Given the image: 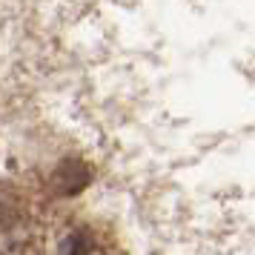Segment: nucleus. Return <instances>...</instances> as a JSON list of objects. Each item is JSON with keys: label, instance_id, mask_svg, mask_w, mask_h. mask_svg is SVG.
<instances>
[{"label": "nucleus", "instance_id": "nucleus-2", "mask_svg": "<svg viewBox=\"0 0 255 255\" xmlns=\"http://www.w3.org/2000/svg\"><path fill=\"white\" fill-rule=\"evenodd\" d=\"M58 186L60 192H81L83 186H86V181H89V172H86V166L83 163H75V161H63V166L58 169Z\"/></svg>", "mask_w": 255, "mask_h": 255}, {"label": "nucleus", "instance_id": "nucleus-3", "mask_svg": "<svg viewBox=\"0 0 255 255\" xmlns=\"http://www.w3.org/2000/svg\"><path fill=\"white\" fill-rule=\"evenodd\" d=\"M89 250H92V241H89L86 232H69L66 241H63V253L66 255H89Z\"/></svg>", "mask_w": 255, "mask_h": 255}, {"label": "nucleus", "instance_id": "nucleus-1", "mask_svg": "<svg viewBox=\"0 0 255 255\" xmlns=\"http://www.w3.org/2000/svg\"><path fill=\"white\" fill-rule=\"evenodd\" d=\"M20 224H23V207L17 204L12 192L0 189V244L14 241Z\"/></svg>", "mask_w": 255, "mask_h": 255}]
</instances>
